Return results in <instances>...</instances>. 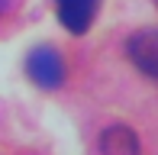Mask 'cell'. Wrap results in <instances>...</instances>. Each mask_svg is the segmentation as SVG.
I'll return each mask as SVG.
<instances>
[{
	"instance_id": "7a4b0ae2",
	"label": "cell",
	"mask_w": 158,
	"mask_h": 155,
	"mask_svg": "<svg viewBox=\"0 0 158 155\" xmlns=\"http://www.w3.org/2000/svg\"><path fill=\"white\" fill-rule=\"evenodd\" d=\"M126 52H129V61H132L145 78L158 81V29L132 32L129 42H126Z\"/></svg>"
},
{
	"instance_id": "277c9868",
	"label": "cell",
	"mask_w": 158,
	"mask_h": 155,
	"mask_svg": "<svg viewBox=\"0 0 158 155\" xmlns=\"http://www.w3.org/2000/svg\"><path fill=\"white\" fill-rule=\"evenodd\" d=\"M100 152L103 155H139V136L123 123L106 126L100 132Z\"/></svg>"
},
{
	"instance_id": "6da1fadb",
	"label": "cell",
	"mask_w": 158,
	"mask_h": 155,
	"mask_svg": "<svg viewBox=\"0 0 158 155\" xmlns=\"http://www.w3.org/2000/svg\"><path fill=\"white\" fill-rule=\"evenodd\" d=\"M26 71H29V78L39 87L55 90V87H61V81H64V61H61V55L55 52V48L39 45V48H32L29 58H26Z\"/></svg>"
},
{
	"instance_id": "3957f363",
	"label": "cell",
	"mask_w": 158,
	"mask_h": 155,
	"mask_svg": "<svg viewBox=\"0 0 158 155\" xmlns=\"http://www.w3.org/2000/svg\"><path fill=\"white\" fill-rule=\"evenodd\" d=\"M55 10H58V19L64 29L81 36L90 29V23L100 10V0H55Z\"/></svg>"
},
{
	"instance_id": "5b68a950",
	"label": "cell",
	"mask_w": 158,
	"mask_h": 155,
	"mask_svg": "<svg viewBox=\"0 0 158 155\" xmlns=\"http://www.w3.org/2000/svg\"><path fill=\"white\" fill-rule=\"evenodd\" d=\"M3 10H6V0H0V13H3Z\"/></svg>"
}]
</instances>
